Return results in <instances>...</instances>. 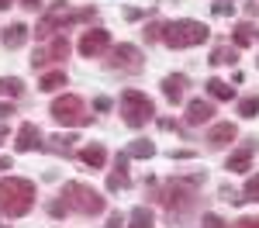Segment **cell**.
Wrapping results in <instances>:
<instances>
[{"label": "cell", "instance_id": "6da1fadb", "mask_svg": "<svg viewBox=\"0 0 259 228\" xmlns=\"http://www.w3.org/2000/svg\"><path fill=\"white\" fill-rule=\"evenodd\" d=\"M35 207V184L24 176L0 180V214L4 218H24Z\"/></svg>", "mask_w": 259, "mask_h": 228}, {"label": "cell", "instance_id": "f35d334b", "mask_svg": "<svg viewBox=\"0 0 259 228\" xmlns=\"http://www.w3.org/2000/svg\"><path fill=\"white\" fill-rule=\"evenodd\" d=\"M4 7H11V0H0V11H4Z\"/></svg>", "mask_w": 259, "mask_h": 228}, {"label": "cell", "instance_id": "44dd1931", "mask_svg": "<svg viewBox=\"0 0 259 228\" xmlns=\"http://www.w3.org/2000/svg\"><path fill=\"white\" fill-rule=\"evenodd\" d=\"M252 38H256V28H252L249 21H242V24H235V35H232V41H235V49H245V45H252Z\"/></svg>", "mask_w": 259, "mask_h": 228}, {"label": "cell", "instance_id": "4dcf8cb0", "mask_svg": "<svg viewBox=\"0 0 259 228\" xmlns=\"http://www.w3.org/2000/svg\"><path fill=\"white\" fill-rule=\"evenodd\" d=\"M232 228H259V214H245V218H239Z\"/></svg>", "mask_w": 259, "mask_h": 228}, {"label": "cell", "instance_id": "74e56055", "mask_svg": "<svg viewBox=\"0 0 259 228\" xmlns=\"http://www.w3.org/2000/svg\"><path fill=\"white\" fill-rule=\"evenodd\" d=\"M4 139H7V128H0V142H4Z\"/></svg>", "mask_w": 259, "mask_h": 228}, {"label": "cell", "instance_id": "5b68a950", "mask_svg": "<svg viewBox=\"0 0 259 228\" xmlns=\"http://www.w3.org/2000/svg\"><path fill=\"white\" fill-rule=\"evenodd\" d=\"M118 107H121V118H124L128 128H142V124H149L156 118V104L149 101V94H142V90H124Z\"/></svg>", "mask_w": 259, "mask_h": 228}, {"label": "cell", "instance_id": "5bb4252c", "mask_svg": "<svg viewBox=\"0 0 259 228\" xmlns=\"http://www.w3.org/2000/svg\"><path fill=\"white\" fill-rule=\"evenodd\" d=\"M214 118V104L204 101V97H197V101L187 104V124H204Z\"/></svg>", "mask_w": 259, "mask_h": 228}, {"label": "cell", "instance_id": "ac0fdd59", "mask_svg": "<svg viewBox=\"0 0 259 228\" xmlns=\"http://www.w3.org/2000/svg\"><path fill=\"white\" fill-rule=\"evenodd\" d=\"M204 86H207V94H211L214 101H232V97H235V86H232V83H225V80H218V76H214V80H207Z\"/></svg>", "mask_w": 259, "mask_h": 228}, {"label": "cell", "instance_id": "f546056e", "mask_svg": "<svg viewBox=\"0 0 259 228\" xmlns=\"http://www.w3.org/2000/svg\"><path fill=\"white\" fill-rule=\"evenodd\" d=\"M162 24H166V21H156V24H149V28L142 31V35H145V41H162Z\"/></svg>", "mask_w": 259, "mask_h": 228}, {"label": "cell", "instance_id": "d6986e66", "mask_svg": "<svg viewBox=\"0 0 259 228\" xmlns=\"http://www.w3.org/2000/svg\"><path fill=\"white\" fill-rule=\"evenodd\" d=\"M235 59H239V49L235 45H218L211 52V66H235Z\"/></svg>", "mask_w": 259, "mask_h": 228}, {"label": "cell", "instance_id": "d590c367", "mask_svg": "<svg viewBox=\"0 0 259 228\" xmlns=\"http://www.w3.org/2000/svg\"><path fill=\"white\" fill-rule=\"evenodd\" d=\"M107 228H121V214H111V221H107Z\"/></svg>", "mask_w": 259, "mask_h": 228}, {"label": "cell", "instance_id": "277c9868", "mask_svg": "<svg viewBox=\"0 0 259 228\" xmlns=\"http://www.w3.org/2000/svg\"><path fill=\"white\" fill-rule=\"evenodd\" d=\"M62 201L69 204V211H76L83 218H94V214H100V211L107 207V201L100 197L97 190L80 184V180H69V184L62 187Z\"/></svg>", "mask_w": 259, "mask_h": 228}, {"label": "cell", "instance_id": "e575fe53", "mask_svg": "<svg viewBox=\"0 0 259 228\" xmlns=\"http://www.w3.org/2000/svg\"><path fill=\"white\" fill-rule=\"evenodd\" d=\"M21 7H28V11H38L41 0H21Z\"/></svg>", "mask_w": 259, "mask_h": 228}, {"label": "cell", "instance_id": "f1b7e54d", "mask_svg": "<svg viewBox=\"0 0 259 228\" xmlns=\"http://www.w3.org/2000/svg\"><path fill=\"white\" fill-rule=\"evenodd\" d=\"M235 4H239V0H218L211 11H214V18H228V14L235 11Z\"/></svg>", "mask_w": 259, "mask_h": 228}, {"label": "cell", "instance_id": "9a60e30c", "mask_svg": "<svg viewBox=\"0 0 259 228\" xmlns=\"http://www.w3.org/2000/svg\"><path fill=\"white\" fill-rule=\"evenodd\" d=\"M0 38H4L7 49H21V45L28 41V28H24L21 21H14V24H7V28L0 31Z\"/></svg>", "mask_w": 259, "mask_h": 228}, {"label": "cell", "instance_id": "7a4b0ae2", "mask_svg": "<svg viewBox=\"0 0 259 228\" xmlns=\"http://www.w3.org/2000/svg\"><path fill=\"white\" fill-rule=\"evenodd\" d=\"M207 38H211V28L204 21L180 18V21H166L162 24V41L169 49H194V45H204Z\"/></svg>", "mask_w": 259, "mask_h": 228}, {"label": "cell", "instance_id": "1f68e13d", "mask_svg": "<svg viewBox=\"0 0 259 228\" xmlns=\"http://www.w3.org/2000/svg\"><path fill=\"white\" fill-rule=\"evenodd\" d=\"M200 228H225V221H221L218 214H204V221H200Z\"/></svg>", "mask_w": 259, "mask_h": 228}, {"label": "cell", "instance_id": "836d02e7", "mask_svg": "<svg viewBox=\"0 0 259 228\" xmlns=\"http://www.w3.org/2000/svg\"><path fill=\"white\" fill-rule=\"evenodd\" d=\"M14 114V104H0V118H11Z\"/></svg>", "mask_w": 259, "mask_h": 228}, {"label": "cell", "instance_id": "e0dca14e", "mask_svg": "<svg viewBox=\"0 0 259 228\" xmlns=\"http://www.w3.org/2000/svg\"><path fill=\"white\" fill-rule=\"evenodd\" d=\"M124 156H128V159H152V156H156V145L149 142V139H135V142L124 149Z\"/></svg>", "mask_w": 259, "mask_h": 228}, {"label": "cell", "instance_id": "9c48e42d", "mask_svg": "<svg viewBox=\"0 0 259 228\" xmlns=\"http://www.w3.org/2000/svg\"><path fill=\"white\" fill-rule=\"evenodd\" d=\"M107 45H111V31H104V28H90V31H83V38H80V56L97 59L100 52H107Z\"/></svg>", "mask_w": 259, "mask_h": 228}, {"label": "cell", "instance_id": "7402d4cb", "mask_svg": "<svg viewBox=\"0 0 259 228\" xmlns=\"http://www.w3.org/2000/svg\"><path fill=\"white\" fill-rule=\"evenodd\" d=\"M128 218H132V228H152V225H156V221H152V211H149L145 204L132 207V214H128Z\"/></svg>", "mask_w": 259, "mask_h": 228}, {"label": "cell", "instance_id": "2e32d148", "mask_svg": "<svg viewBox=\"0 0 259 228\" xmlns=\"http://www.w3.org/2000/svg\"><path fill=\"white\" fill-rule=\"evenodd\" d=\"M80 163H87V166H94V169H100V166L107 163V149H104V145H87V149H83L80 152Z\"/></svg>", "mask_w": 259, "mask_h": 228}, {"label": "cell", "instance_id": "484cf974", "mask_svg": "<svg viewBox=\"0 0 259 228\" xmlns=\"http://www.w3.org/2000/svg\"><path fill=\"white\" fill-rule=\"evenodd\" d=\"M242 201H259V173H252L245 180V190H242Z\"/></svg>", "mask_w": 259, "mask_h": 228}, {"label": "cell", "instance_id": "ffe728a7", "mask_svg": "<svg viewBox=\"0 0 259 228\" xmlns=\"http://www.w3.org/2000/svg\"><path fill=\"white\" fill-rule=\"evenodd\" d=\"M59 86H66V69H52V73H41L38 90L52 94V90H59Z\"/></svg>", "mask_w": 259, "mask_h": 228}, {"label": "cell", "instance_id": "30bf717a", "mask_svg": "<svg viewBox=\"0 0 259 228\" xmlns=\"http://www.w3.org/2000/svg\"><path fill=\"white\" fill-rule=\"evenodd\" d=\"M14 149H18V152H35V149H45V135H41L38 124H31V121L21 124V128H18V139H14Z\"/></svg>", "mask_w": 259, "mask_h": 228}, {"label": "cell", "instance_id": "ab89813d", "mask_svg": "<svg viewBox=\"0 0 259 228\" xmlns=\"http://www.w3.org/2000/svg\"><path fill=\"white\" fill-rule=\"evenodd\" d=\"M0 228H4V225H0Z\"/></svg>", "mask_w": 259, "mask_h": 228}, {"label": "cell", "instance_id": "8992f818", "mask_svg": "<svg viewBox=\"0 0 259 228\" xmlns=\"http://www.w3.org/2000/svg\"><path fill=\"white\" fill-rule=\"evenodd\" d=\"M49 114L56 118V124H90V114L76 94H66V97H56Z\"/></svg>", "mask_w": 259, "mask_h": 228}, {"label": "cell", "instance_id": "603a6c76", "mask_svg": "<svg viewBox=\"0 0 259 228\" xmlns=\"http://www.w3.org/2000/svg\"><path fill=\"white\" fill-rule=\"evenodd\" d=\"M132 187V176H128V169H114L111 176H107V190L111 194H118V190H128Z\"/></svg>", "mask_w": 259, "mask_h": 228}, {"label": "cell", "instance_id": "52a82bcc", "mask_svg": "<svg viewBox=\"0 0 259 228\" xmlns=\"http://www.w3.org/2000/svg\"><path fill=\"white\" fill-rule=\"evenodd\" d=\"M111 69H121V73H142V49L139 45H114L111 49V59H107Z\"/></svg>", "mask_w": 259, "mask_h": 228}, {"label": "cell", "instance_id": "cb8c5ba5", "mask_svg": "<svg viewBox=\"0 0 259 228\" xmlns=\"http://www.w3.org/2000/svg\"><path fill=\"white\" fill-rule=\"evenodd\" d=\"M21 90H24V83L18 76H4L0 80V94H11V97H21Z\"/></svg>", "mask_w": 259, "mask_h": 228}, {"label": "cell", "instance_id": "4316f807", "mask_svg": "<svg viewBox=\"0 0 259 228\" xmlns=\"http://www.w3.org/2000/svg\"><path fill=\"white\" fill-rule=\"evenodd\" d=\"M49 214H52V218H66V214H69V204L62 201V194L56 201H49Z\"/></svg>", "mask_w": 259, "mask_h": 228}, {"label": "cell", "instance_id": "8fae6325", "mask_svg": "<svg viewBox=\"0 0 259 228\" xmlns=\"http://www.w3.org/2000/svg\"><path fill=\"white\" fill-rule=\"evenodd\" d=\"M235 135H239V128L232 121H218V124L207 128V145H211V149H225V145L235 142Z\"/></svg>", "mask_w": 259, "mask_h": 228}, {"label": "cell", "instance_id": "ba28073f", "mask_svg": "<svg viewBox=\"0 0 259 228\" xmlns=\"http://www.w3.org/2000/svg\"><path fill=\"white\" fill-rule=\"evenodd\" d=\"M62 59H69V38H66V35H56V38L49 41V49H45V52H35L31 69L38 73V69H45L49 62H62Z\"/></svg>", "mask_w": 259, "mask_h": 228}, {"label": "cell", "instance_id": "3957f363", "mask_svg": "<svg viewBox=\"0 0 259 228\" xmlns=\"http://www.w3.org/2000/svg\"><path fill=\"white\" fill-rule=\"evenodd\" d=\"M197 184H200V176H194V180H173V184H166L156 194V201L166 207L169 218H180V214H187L190 207L197 204Z\"/></svg>", "mask_w": 259, "mask_h": 228}, {"label": "cell", "instance_id": "7c38bea8", "mask_svg": "<svg viewBox=\"0 0 259 228\" xmlns=\"http://www.w3.org/2000/svg\"><path fill=\"white\" fill-rule=\"evenodd\" d=\"M252 152H256V139H249V142H242L232 156H228V169L232 173H245V169H252Z\"/></svg>", "mask_w": 259, "mask_h": 228}, {"label": "cell", "instance_id": "83f0119b", "mask_svg": "<svg viewBox=\"0 0 259 228\" xmlns=\"http://www.w3.org/2000/svg\"><path fill=\"white\" fill-rule=\"evenodd\" d=\"M76 142V139H73V135H56V139H52V145H45V149H56V152H69V145Z\"/></svg>", "mask_w": 259, "mask_h": 228}, {"label": "cell", "instance_id": "4fadbf2b", "mask_svg": "<svg viewBox=\"0 0 259 228\" xmlns=\"http://www.w3.org/2000/svg\"><path fill=\"white\" fill-rule=\"evenodd\" d=\"M187 86H190V80H187L183 73H169V76L162 80V97H166L169 104H177V101H183Z\"/></svg>", "mask_w": 259, "mask_h": 228}, {"label": "cell", "instance_id": "d4e9b609", "mask_svg": "<svg viewBox=\"0 0 259 228\" xmlns=\"http://www.w3.org/2000/svg\"><path fill=\"white\" fill-rule=\"evenodd\" d=\"M239 114L242 118H256L259 114V97H242L239 101Z\"/></svg>", "mask_w": 259, "mask_h": 228}, {"label": "cell", "instance_id": "d6a6232c", "mask_svg": "<svg viewBox=\"0 0 259 228\" xmlns=\"http://www.w3.org/2000/svg\"><path fill=\"white\" fill-rule=\"evenodd\" d=\"M111 107H114L111 97H94V111H111Z\"/></svg>", "mask_w": 259, "mask_h": 228}, {"label": "cell", "instance_id": "8d00e7d4", "mask_svg": "<svg viewBox=\"0 0 259 228\" xmlns=\"http://www.w3.org/2000/svg\"><path fill=\"white\" fill-rule=\"evenodd\" d=\"M0 169H11V159L7 156H0Z\"/></svg>", "mask_w": 259, "mask_h": 228}]
</instances>
